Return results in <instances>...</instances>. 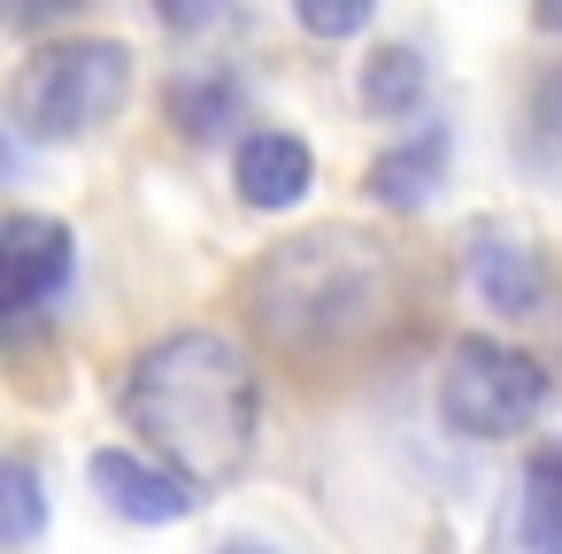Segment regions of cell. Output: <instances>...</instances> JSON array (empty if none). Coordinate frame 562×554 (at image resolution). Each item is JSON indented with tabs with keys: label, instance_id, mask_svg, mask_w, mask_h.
Segmentation results:
<instances>
[{
	"label": "cell",
	"instance_id": "obj_1",
	"mask_svg": "<svg viewBox=\"0 0 562 554\" xmlns=\"http://www.w3.org/2000/svg\"><path fill=\"white\" fill-rule=\"evenodd\" d=\"M124 416L193 485H232L255 454V370L224 331H170L132 362Z\"/></svg>",
	"mask_w": 562,
	"mask_h": 554
},
{
	"label": "cell",
	"instance_id": "obj_2",
	"mask_svg": "<svg viewBox=\"0 0 562 554\" xmlns=\"http://www.w3.org/2000/svg\"><path fill=\"white\" fill-rule=\"evenodd\" d=\"M378 301H385V255H378V239H355V231L285 239L255 270V316L285 347L355 339L378 316Z\"/></svg>",
	"mask_w": 562,
	"mask_h": 554
},
{
	"label": "cell",
	"instance_id": "obj_3",
	"mask_svg": "<svg viewBox=\"0 0 562 554\" xmlns=\"http://www.w3.org/2000/svg\"><path fill=\"white\" fill-rule=\"evenodd\" d=\"M132 101V47L116 39H63V47H40L16 86H9V124L16 139H40V147H78L93 132H109Z\"/></svg>",
	"mask_w": 562,
	"mask_h": 554
},
{
	"label": "cell",
	"instance_id": "obj_4",
	"mask_svg": "<svg viewBox=\"0 0 562 554\" xmlns=\"http://www.w3.org/2000/svg\"><path fill=\"white\" fill-rule=\"evenodd\" d=\"M547 400H554V385H547V370L531 354H516V347H501L485 331L447 347L439 416H447L454 439H516V431H531L547 416Z\"/></svg>",
	"mask_w": 562,
	"mask_h": 554
},
{
	"label": "cell",
	"instance_id": "obj_5",
	"mask_svg": "<svg viewBox=\"0 0 562 554\" xmlns=\"http://www.w3.org/2000/svg\"><path fill=\"white\" fill-rule=\"evenodd\" d=\"M462 278L493 316H531L547 301V255H539V239L524 224H470Z\"/></svg>",
	"mask_w": 562,
	"mask_h": 554
},
{
	"label": "cell",
	"instance_id": "obj_6",
	"mask_svg": "<svg viewBox=\"0 0 562 554\" xmlns=\"http://www.w3.org/2000/svg\"><path fill=\"white\" fill-rule=\"evenodd\" d=\"M0 270H9V316L32 324L40 308H55L70 293V270H78L70 224H55V216H9V231H0Z\"/></svg>",
	"mask_w": 562,
	"mask_h": 554
},
{
	"label": "cell",
	"instance_id": "obj_7",
	"mask_svg": "<svg viewBox=\"0 0 562 554\" xmlns=\"http://www.w3.org/2000/svg\"><path fill=\"white\" fill-rule=\"evenodd\" d=\"M93 493L124 516V523H178L201 508V485L186 470H162L147 454H124V446H101L93 454Z\"/></svg>",
	"mask_w": 562,
	"mask_h": 554
},
{
	"label": "cell",
	"instance_id": "obj_8",
	"mask_svg": "<svg viewBox=\"0 0 562 554\" xmlns=\"http://www.w3.org/2000/svg\"><path fill=\"white\" fill-rule=\"evenodd\" d=\"M232 178H239V201L247 208H293L316 185V155L293 132H247L239 155H232Z\"/></svg>",
	"mask_w": 562,
	"mask_h": 554
},
{
	"label": "cell",
	"instance_id": "obj_9",
	"mask_svg": "<svg viewBox=\"0 0 562 554\" xmlns=\"http://www.w3.org/2000/svg\"><path fill=\"white\" fill-rule=\"evenodd\" d=\"M447 178V132H416L408 147H385L370 162V201H385L393 216H416Z\"/></svg>",
	"mask_w": 562,
	"mask_h": 554
},
{
	"label": "cell",
	"instance_id": "obj_10",
	"mask_svg": "<svg viewBox=\"0 0 562 554\" xmlns=\"http://www.w3.org/2000/svg\"><path fill=\"white\" fill-rule=\"evenodd\" d=\"M508 539L524 554H562V446H539L516 477V523Z\"/></svg>",
	"mask_w": 562,
	"mask_h": 554
},
{
	"label": "cell",
	"instance_id": "obj_11",
	"mask_svg": "<svg viewBox=\"0 0 562 554\" xmlns=\"http://www.w3.org/2000/svg\"><path fill=\"white\" fill-rule=\"evenodd\" d=\"M424 86H431V63L416 47H378L362 63V109L370 116H416Z\"/></svg>",
	"mask_w": 562,
	"mask_h": 554
},
{
	"label": "cell",
	"instance_id": "obj_12",
	"mask_svg": "<svg viewBox=\"0 0 562 554\" xmlns=\"http://www.w3.org/2000/svg\"><path fill=\"white\" fill-rule=\"evenodd\" d=\"M170 116H178L186 139H216L239 116V86L232 78H178L170 86Z\"/></svg>",
	"mask_w": 562,
	"mask_h": 554
},
{
	"label": "cell",
	"instance_id": "obj_13",
	"mask_svg": "<svg viewBox=\"0 0 562 554\" xmlns=\"http://www.w3.org/2000/svg\"><path fill=\"white\" fill-rule=\"evenodd\" d=\"M0 493H9V546H32L40 523H47V493H40V470L16 454L9 470H0Z\"/></svg>",
	"mask_w": 562,
	"mask_h": 554
},
{
	"label": "cell",
	"instance_id": "obj_14",
	"mask_svg": "<svg viewBox=\"0 0 562 554\" xmlns=\"http://www.w3.org/2000/svg\"><path fill=\"white\" fill-rule=\"evenodd\" d=\"M293 16L308 39H355V32H370L378 0H293Z\"/></svg>",
	"mask_w": 562,
	"mask_h": 554
},
{
	"label": "cell",
	"instance_id": "obj_15",
	"mask_svg": "<svg viewBox=\"0 0 562 554\" xmlns=\"http://www.w3.org/2000/svg\"><path fill=\"white\" fill-rule=\"evenodd\" d=\"M232 9H239V0H155V16H162L170 32H186V39L216 32V24H224Z\"/></svg>",
	"mask_w": 562,
	"mask_h": 554
},
{
	"label": "cell",
	"instance_id": "obj_16",
	"mask_svg": "<svg viewBox=\"0 0 562 554\" xmlns=\"http://www.w3.org/2000/svg\"><path fill=\"white\" fill-rule=\"evenodd\" d=\"M78 9H86V0H9L0 16H9V32H16V39H32V32H55V24H70Z\"/></svg>",
	"mask_w": 562,
	"mask_h": 554
},
{
	"label": "cell",
	"instance_id": "obj_17",
	"mask_svg": "<svg viewBox=\"0 0 562 554\" xmlns=\"http://www.w3.org/2000/svg\"><path fill=\"white\" fill-rule=\"evenodd\" d=\"M531 24L539 32H562V0H531Z\"/></svg>",
	"mask_w": 562,
	"mask_h": 554
},
{
	"label": "cell",
	"instance_id": "obj_18",
	"mask_svg": "<svg viewBox=\"0 0 562 554\" xmlns=\"http://www.w3.org/2000/svg\"><path fill=\"white\" fill-rule=\"evenodd\" d=\"M216 554H270V546H239V539H232V546H216Z\"/></svg>",
	"mask_w": 562,
	"mask_h": 554
},
{
	"label": "cell",
	"instance_id": "obj_19",
	"mask_svg": "<svg viewBox=\"0 0 562 554\" xmlns=\"http://www.w3.org/2000/svg\"><path fill=\"white\" fill-rule=\"evenodd\" d=\"M501 554H524V546H516V539H508V546H501Z\"/></svg>",
	"mask_w": 562,
	"mask_h": 554
}]
</instances>
